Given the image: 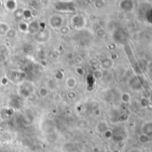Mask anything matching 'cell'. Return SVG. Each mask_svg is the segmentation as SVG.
Masks as SVG:
<instances>
[{
	"mask_svg": "<svg viewBox=\"0 0 152 152\" xmlns=\"http://www.w3.org/2000/svg\"><path fill=\"white\" fill-rule=\"evenodd\" d=\"M146 19L150 23H152V9L148 11V12L146 13Z\"/></svg>",
	"mask_w": 152,
	"mask_h": 152,
	"instance_id": "3957f363",
	"label": "cell"
},
{
	"mask_svg": "<svg viewBox=\"0 0 152 152\" xmlns=\"http://www.w3.org/2000/svg\"><path fill=\"white\" fill-rule=\"evenodd\" d=\"M149 141H150V137L148 136V135H146V134H142L140 136H139V142H141V143H147V142H149Z\"/></svg>",
	"mask_w": 152,
	"mask_h": 152,
	"instance_id": "7a4b0ae2",
	"label": "cell"
},
{
	"mask_svg": "<svg viewBox=\"0 0 152 152\" xmlns=\"http://www.w3.org/2000/svg\"><path fill=\"white\" fill-rule=\"evenodd\" d=\"M151 69H152V64H151Z\"/></svg>",
	"mask_w": 152,
	"mask_h": 152,
	"instance_id": "5b68a950",
	"label": "cell"
},
{
	"mask_svg": "<svg viewBox=\"0 0 152 152\" xmlns=\"http://www.w3.org/2000/svg\"><path fill=\"white\" fill-rule=\"evenodd\" d=\"M122 100L125 102H128L130 101V95L128 94H124L122 95Z\"/></svg>",
	"mask_w": 152,
	"mask_h": 152,
	"instance_id": "277c9868",
	"label": "cell"
},
{
	"mask_svg": "<svg viewBox=\"0 0 152 152\" xmlns=\"http://www.w3.org/2000/svg\"><path fill=\"white\" fill-rule=\"evenodd\" d=\"M142 134L148 135L149 137L152 136V121H148L142 126Z\"/></svg>",
	"mask_w": 152,
	"mask_h": 152,
	"instance_id": "6da1fadb",
	"label": "cell"
}]
</instances>
